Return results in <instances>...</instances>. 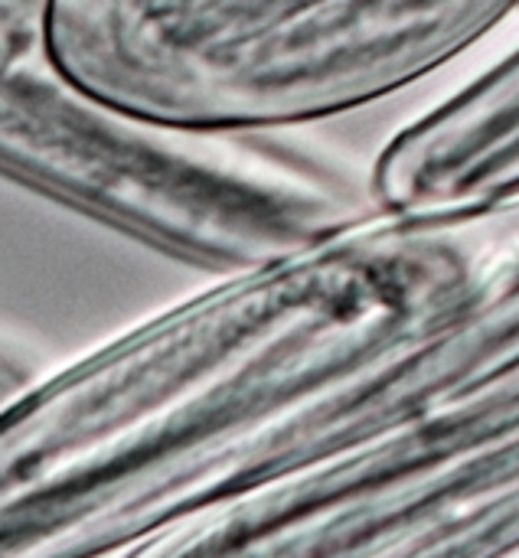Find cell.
<instances>
[{"instance_id":"6da1fadb","label":"cell","mask_w":519,"mask_h":558,"mask_svg":"<svg viewBox=\"0 0 519 558\" xmlns=\"http://www.w3.org/2000/svg\"><path fill=\"white\" fill-rule=\"evenodd\" d=\"M519 353V196L383 206L219 275L0 412V558L147 556Z\"/></svg>"},{"instance_id":"7a4b0ae2","label":"cell","mask_w":519,"mask_h":558,"mask_svg":"<svg viewBox=\"0 0 519 558\" xmlns=\"http://www.w3.org/2000/svg\"><path fill=\"white\" fill-rule=\"evenodd\" d=\"M301 128H193L82 85L52 0H0V180L177 262L229 275L376 209L373 167Z\"/></svg>"},{"instance_id":"3957f363","label":"cell","mask_w":519,"mask_h":558,"mask_svg":"<svg viewBox=\"0 0 519 558\" xmlns=\"http://www.w3.org/2000/svg\"><path fill=\"white\" fill-rule=\"evenodd\" d=\"M519 0H52V43L101 98L173 124L288 131L445 69Z\"/></svg>"},{"instance_id":"277c9868","label":"cell","mask_w":519,"mask_h":558,"mask_svg":"<svg viewBox=\"0 0 519 558\" xmlns=\"http://www.w3.org/2000/svg\"><path fill=\"white\" fill-rule=\"evenodd\" d=\"M519 481V353L386 441L173 530L147 556L461 558Z\"/></svg>"},{"instance_id":"5b68a950","label":"cell","mask_w":519,"mask_h":558,"mask_svg":"<svg viewBox=\"0 0 519 558\" xmlns=\"http://www.w3.org/2000/svg\"><path fill=\"white\" fill-rule=\"evenodd\" d=\"M52 366V356L36 340L0 327V412L20 399L46 369Z\"/></svg>"}]
</instances>
